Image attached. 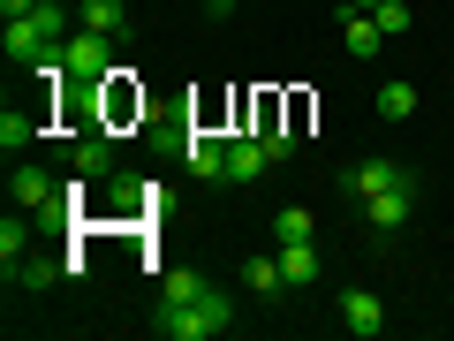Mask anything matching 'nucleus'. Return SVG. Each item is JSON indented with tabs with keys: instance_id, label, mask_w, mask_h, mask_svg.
<instances>
[{
	"instance_id": "nucleus-19",
	"label": "nucleus",
	"mask_w": 454,
	"mask_h": 341,
	"mask_svg": "<svg viewBox=\"0 0 454 341\" xmlns=\"http://www.w3.org/2000/svg\"><path fill=\"white\" fill-rule=\"evenodd\" d=\"M243 289H250V296H280V289H288V274H280V250H273V258H243Z\"/></svg>"
},
{
	"instance_id": "nucleus-4",
	"label": "nucleus",
	"mask_w": 454,
	"mask_h": 341,
	"mask_svg": "<svg viewBox=\"0 0 454 341\" xmlns=\"http://www.w3.org/2000/svg\"><path fill=\"white\" fill-rule=\"evenodd\" d=\"M409 212H417V182H394V190L364 197V220H372L379 235H394V227H409Z\"/></svg>"
},
{
	"instance_id": "nucleus-23",
	"label": "nucleus",
	"mask_w": 454,
	"mask_h": 341,
	"mask_svg": "<svg viewBox=\"0 0 454 341\" xmlns=\"http://www.w3.org/2000/svg\"><path fill=\"white\" fill-rule=\"evenodd\" d=\"M190 8H205V16H227V8H235V0H190Z\"/></svg>"
},
{
	"instance_id": "nucleus-8",
	"label": "nucleus",
	"mask_w": 454,
	"mask_h": 341,
	"mask_svg": "<svg viewBox=\"0 0 454 341\" xmlns=\"http://www.w3.org/2000/svg\"><path fill=\"white\" fill-rule=\"evenodd\" d=\"M8 197H16L23 212H38V205H53L61 190H53V175H46V167H31V160H23V167H8Z\"/></svg>"
},
{
	"instance_id": "nucleus-24",
	"label": "nucleus",
	"mask_w": 454,
	"mask_h": 341,
	"mask_svg": "<svg viewBox=\"0 0 454 341\" xmlns=\"http://www.w3.org/2000/svg\"><path fill=\"white\" fill-rule=\"evenodd\" d=\"M348 8H364V16H372V8H379V0H348Z\"/></svg>"
},
{
	"instance_id": "nucleus-17",
	"label": "nucleus",
	"mask_w": 454,
	"mask_h": 341,
	"mask_svg": "<svg viewBox=\"0 0 454 341\" xmlns=\"http://www.w3.org/2000/svg\"><path fill=\"white\" fill-rule=\"evenodd\" d=\"M205 289H212V281L197 274V266H167V274H160V304H190V296H205Z\"/></svg>"
},
{
	"instance_id": "nucleus-12",
	"label": "nucleus",
	"mask_w": 454,
	"mask_h": 341,
	"mask_svg": "<svg viewBox=\"0 0 454 341\" xmlns=\"http://www.w3.org/2000/svg\"><path fill=\"white\" fill-rule=\"evenodd\" d=\"M61 274H68V258H16V266H0L8 289H53Z\"/></svg>"
},
{
	"instance_id": "nucleus-5",
	"label": "nucleus",
	"mask_w": 454,
	"mask_h": 341,
	"mask_svg": "<svg viewBox=\"0 0 454 341\" xmlns=\"http://www.w3.org/2000/svg\"><path fill=\"white\" fill-rule=\"evenodd\" d=\"M0 46H8V61L16 68H38L53 53V38L38 31V16H8V31H0Z\"/></svg>"
},
{
	"instance_id": "nucleus-3",
	"label": "nucleus",
	"mask_w": 454,
	"mask_h": 341,
	"mask_svg": "<svg viewBox=\"0 0 454 341\" xmlns=\"http://www.w3.org/2000/svg\"><path fill=\"white\" fill-rule=\"evenodd\" d=\"M340 326H348V334H356V341L387 334V304H379V296H372V289H364V281H356V289H340Z\"/></svg>"
},
{
	"instance_id": "nucleus-14",
	"label": "nucleus",
	"mask_w": 454,
	"mask_h": 341,
	"mask_svg": "<svg viewBox=\"0 0 454 341\" xmlns=\"http://www.w3.org/2000/svg\"><path fill=\"white\" fill-rule=\"evenodd\" d=\"M31 220L38 212H8V220H0V266H16V258H31Z\"/></svg>"
},
{
	"instance_id": "nucleus-15",
	"label": "nucleus",
	"mask_w": 454,
	"mask_h": 341,
	"mask_svg": "<svg viewBox=\"0 0 454 341\" xmlns=\"http://www.w3.org/2000/svg\"><path fill=\"white\" fill-rule=\"evenodd\" d=\"M0 145H8V160H16L23 145H38V114L31 107H0Z\"/></svg>"
},
{
	"instance_id": "nucleus-1",
	"label": "nucleus",
	"mask_w": 454,
	"mask_h": 341,
	"mask_svg": "<svg viewBox=\"0 0 454 341\" xmlns=\"http://www.w3.org/2000/svg\"><path fill=\"white\" fill-rule=\"evenodd\" d=\"M227 326H235V304H227L220 289H205V296H190V304H160L152 334L160 341H220Z\"/></svg>"
},
{
	"instance_id": "nucleus-21",
	"label": "nucleus",
	"mask_w": 454,
	"mask_h": 341,
	"mask_svg": "<svg viewBox=\"0 0 454 341\" xmlns=\"http://www.w3.org/2000/svg\"><path fill=\"white\" fill-rule=\"evenodd\" d=\"M372 16H379V31H387V38H402L409 23H417V8H409V0H379Z\"/></svg>"
},
{
	"instance_id": "nucleus-16",
	"label": "nucleus",
	"mask_w": 454,
	"mask_h": 341,
	"mask_svg": "<svg viewBox=\"0 0 454 341\" xmlns=\"http://www.w3.org/2000/svg\"><path fill=\"white\" fill-rule=\"evenodd\" d=\"M379 122H417V83H402V76L379 83Z\"/></svg>"
},
{
	"instance_id": "nucleus-13",
	"label": "nucleus",
	"mask_w": 454,
	"mask_h": 341,
	"mask_svg": "<svg viewBox=\"0 0 454 341\" xmlns=\"http://www.w3.org/2000/svg\"><path fill=\"white\" fill-rule=\"evenodd\" d=\"M280 274H288V289H310L318 281V235L310 243H280Z\"/></svg>"
},
{
	"instance_id": "nucleus-22",
	"label": "nucleus",
	"mask_w": 454,
	"mask_h": 341,
	"mask_svg": "<svg viewBox=\"0 0 454 341\" xmlns=\"http://www.w3.org/2000/svg\"><path fill=\"white\" fill-rule=\"evenodd\" d=\"M38 0H0V16H31Z\"/></svg>"
},
{
	"instance_id": "nucleus-6",
	"label": "nucleus",
	"mask_w": 454,
	"mask_h": 341,
	"mask_svg": "<svg viewBox=\"0 0 454 341\" xmlns=\"http://www.w3.org/2000/svg\"><path fill=\"white\" fill-rule=\"evenodd\" d=\"M265 167H273V145H265L258 130H250V137H227V182H258Z\"/></svg>"
},
{
	"instance_id": "nucleus-11",
	"label": "nucleus",
	"mask_w": 454,
	"mask_h": 341,
	"mask_svg": "<svg viewBox=\"0 0 454 341\" xmlns=\"http://www.w3.org/2000/svg\"><path fill=\"white\" fill-rule=\"evenodd\" d=\"M340 46L356 53V61H379V46H387V31H379V16H364V8H348V23H340Z\"/></svg>"
},
{
	"instance_id": "nucleus-20",
	"label": "nucleus",
	"mask_w": 454,
	"mask_h": 341,
	"mask_svg": "<svg viewBox=\"0 0 454 341\" xmlns=\"http://www.w3.org/2000/svg\"><path fill=\"white\" fill-rule=\"evenodd\" d=\"M310 235H318L310 205H280V212H273V243H310Z\"/></svg>"
},
{
	"instance_id": "nucleus-2",
	"label": "nucleus",
	"mask_w": 454,
	"mask_h": 341,
	"mask_svg": "<svg viewBox=\"0 0 454 341\" xmlns=\"http://www.w3.org/2000/svg\"><path fill=\"white\" fill-rule=\"evenodd\" d=\"M68 76H76V83H106L114 76V38H98V31H83V23H76V31H68Z\"/></svg>"
},
{
	"instance_id": "nucleus-9",
	"label": "nucleus",
	"mask_w": 454,
	"mask_h": 341,
	"mask_svg": "<svg viewBox=\"0 0 454 341\" xmlns=\"http://www.w3.org/2000/svg\"><path fill=\"white\" fill-rule=\"evenodd\" d=\"M182 160H190V175H205V182H227V137L197 130L190 145H182Z\"/></svg>"
},
{
	"instance_id": "nucleus-7",
	"label": "nucleus",
	"mask_w": 454,
	"mask_h": 341,
	"mask_svg": "<svg viewBox=\"0 0 454 341\" xmlns=\"http://www.w3.org/2000/svg\"><path fill=\"white\" fill-rule=\"evenodd\" d=\"M394 182H409V167H394V160H348L340 190H356V197H379V190H394Z\"/></svg>"
},
{
	"instance_id": "nucleus-10",
	"label": "nucleus",
	"mask_w": 454,
	"mask_h": 341,
	"mask_svg": "<svg viewBox=\"0 0 454 341\" xmlns=\"http://www.w3.org/2000/svg\"><path fill=\"white\" fill-rule=\"evenodd\" d=\"M76 23L98 38H121L129 31V0H76Z\"/></svg>"
},
{
	"instance_id": "nucleus-18",
	"label": "nucleus",
	"mask_w": 454,
	"mask_h": 341,
	"mask_svg": "<svg viewBox=\"0 0 454 341\" xmlns=\"http://www.w3.org/2000/svg\"><path fill=\"white\" fill-rule=\"evenodd\" d=\"M76 175L114 182V137H83V145H76Z\"/></svg>"
}]
</instances>
